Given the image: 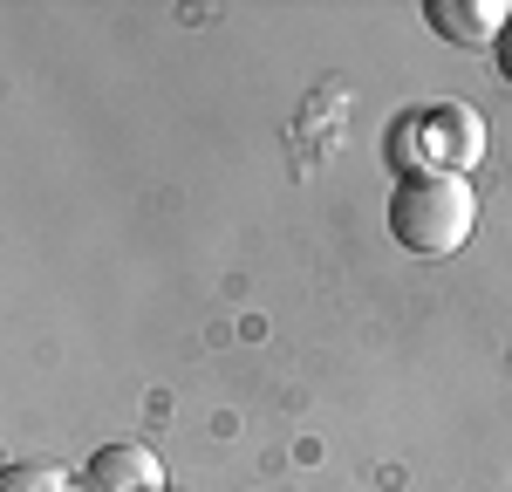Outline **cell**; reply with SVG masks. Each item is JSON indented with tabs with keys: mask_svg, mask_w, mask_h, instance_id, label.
Here are the masks:
<instances>
[{
	"mask_svg": "<svg viewBox=\"0 0 512 492\" xmlns=\"http://www.w3.org/2000/svg\"><path fill=\"white\" fill-rule=\"evenodd\" d=\"M0 492H76V479L62 465H48V458H21V465H7Z\"/></svg>",
	"mask_w": 512,
	"mask_h": 492,
	"instance_id": "cell-4",
	"label": "cell"
},
{
	"mask_svg": "<svg viewBox=\"0 0 512 492\" xmlns=\"http://www.w3.org/2000/svg\"><path fill=\"white\" fill-rule=\"evenodd\" d=\"M478 226V192L458 171H403L390 185V233L417 260H444L472 240Z\"/></svg>",
	"mask_w": 512,
	"mask_h": 492,
	"instance_id": "cell-1",
	"label": "cell"
},
{
	"mask_svg": "<svg viewBox=\"0 0 512 492\" xmlns=\"http://www.w3.org/2000/svg\"><path fill=\"white\" fill-rule=\"evenodd\" d=\"M164 465L151 445H103L89 458V492H158Z\"/></svg>",
	"mask_w": 512,
	"mask_h": 492,
	"instance_id": "cell-3",
	"label": "cell"
},
{
	"mask_svg": "<svg viewBox=\"0 0 512 492\" xmlns=\"http://www.w3.org/2000/svg\"><path fill=\"white\" fill-rule=\"evenodd\" d=\"M492 55H499V76L512 82V21H506V35H499V48H492Z\"/></svg>",
	"mask_w": 512,
	"mask_h": 492,
	"instance_id": "cell-5",
	"label": "cell"
},
{
	"mask_svg": "<svg viewBox=\"0 0 512 492\" xmlns=\"http://www.w3.org/2000/svg\"><path fill=\"white\" fill-rule=\"evenodd\" d=\"M424 21L458 48H499L512 7L506 0H424Z\"/></svg>",
	"mask_w": 512,
	"mask_h": 492,
	"instance_id": "cell-2",
	"label": "cell"
}]
</instances>
